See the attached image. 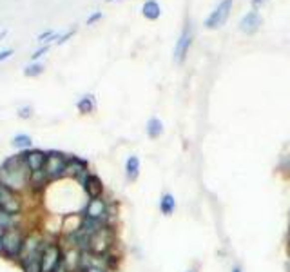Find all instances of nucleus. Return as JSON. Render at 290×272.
<instances>
[{
    "label": "nucleus",
    "instance_id": "f257e3e1",
    "mask_svg": "<svg viewBox=\"0 0 290 272\" xmlns=\"http://www.w3.org/2000/svg\"><path fill=\"white\" fill-rule=\"evenodd\" d=\"M25 234L27 232L24 231L22 225L4 229V234L0 238V258H4L7 262H15V263L18 262Z\"/></svg>",
    "mask_w": 290,
    "mask_h": 272
},
{
    "label": "nucleus",
    "instance_id": "f03ea898",
    "mask_svg": "<svg viewBox=\"0 0 290 272\" xmlns=\"http://www.w3.org/2000/svg\"><path fill=\"white\" fill-rule=\"evenodd\" d=\"M45 234L44 231H38V229H33L31 232L25 234L24 245H22L20 256H18V265L25 262H31V260H38L42 256V251H44L45 245Z\"/></svg>",
    "mask_w": 290,
    "mask_h": 272
},
{
    "label": "nucleus",
    "instance_id": "7ed1b4c3",
    "mask_svg": "<svg viewBox=\"0 0 290 272\" xmlns=\"http://www.w3.org/2000/svg\"><path fill=\"white\" fill-rule=\"evenodd\" d=\"M64 262V247H62L60 240L56 238H47L40 256V269L42 272H56Z\"/></svg>",
    "mask_w": 290,
    "mask_h": 272
},
{
    "label": "nucleus",
    "instance_id": "20e7f679",
    "mask_svg": "<svg viewBox=\"0 0 290 272\" xmlns=\"http://www.w3.org/2000/svg\"><path fill=\"white\" fill-rule=\"evenodd\" d=\"M113 249H116V229L115 225L107 223V225H104L100 231H96L91 236L89 252L98 254V256H104V254L111 252Z\"/></svg>",
    "mask_w": 290,
    "mask_h": 272
},
{
    "label": "nucleus",
    "instance_id": "39448f33",
    "mask_svg": "<svg viewBox=\"0 0 290 272\" xmlns=\"http://www.w3.org/2000/svg\"><path fill=\"white\" fill-rule=\"evenodd\" d=\"M29 167L20 169V171H9V169L0 167V183H4L5 187H9L11 191L20 192V194L29 191Z\"/></svg>",
    "mask_w": 290,
    "mask_h": 272
},
{
    "label": "nucleus",
    "instance_id": "423d86ee",
    "mask_svg": "<svg viewBox=\"0 0 290 272\" xmlns=\"http://www.w3.org/2000/svg\"><path fill=\"white\" fill-rule=\"evenodd\" d=\"M69 154H64L60 151H47V160H45L44 171L49 178V181L65 180V165H67Z\"/></svg>",
    "mask_w": 290,
    "mask_h": 272
},
{
    "label": "nucleus",
    "instance_id": "0eeeda50",
    "mask_svg": "<svg viewBox=\"0 0 290 272\" xmlns=\"http://www.w3.org/2000/svg\"><path fill=\"white\" fill-rule=\"evenodd\" d=\"M82 214L89 220H96V222L107 223L109 220V200L102 198H87V202L84 203Z\"/></svg>",
    "mask_w": 290,
    "mask_h": 272
},
{
    "label": "nucleus",
    "instance_id": "6e6552de",
    "mask_svg": "<svg viewBox=\"0 0 290 272\" xmlns=\"http://www.w3.org/2000/svg\"><path fill=\"white\" fill-rule=\"evenodd\" d=\"M0 209L11 212V214H22L24 212V194L11 191L9 187L0 183Z\"/></svg>",
    "mask_w": 290,
    "mask_h": 272
},
{
    "label": "nucleus",
    "instance_id": "1a4fd4ad",
    "mask_svg": "<svg viewBox=\"0 0 290 272\" xmlns=\"http://www.w3.org/2000/svg\"><path fill=\"white\" fill-rule=\"evenodd\" d=\"M89 174V161L78 156H69L67 165H65V180H75L82 187Z\"/></svg>",
    "mask_w": 290,
    "mask_h": 272
},
{
    "label": "nucleus",
    "instance_id": "9d476101",
    "mask_svg": "<svg viewBox=\"0 0 290 272\" xmlns=\"http://www.w3.org/2000/svg\"><path fill=\"white\" fill-rule=\"evenodd\" d=\"M232 4H234V0H221L220 4L214 7V11L205 18L203 25H205L207 29H218V27H221L227 22V18H229Z\"/></svg>",
    "mask_w": 290,
    "mask_h": 272
},
{
    "label": "nucleus",
    "instance_id": "9b49d317",
    "mask_svg": "<svg viewBox=\"0 0 290 272\" xmlns=\"http://www.w3.org/2000/svg\"><path fill=\"white\" fill-rule=\"evenodd\" d=\"M192 40H194V35H192V31H190L189 22H185L183 31H181V35L178 36V40H176V45H174V62L176 64H183V62H185L187 55H189L190 45H192Z\"/></svg>",
    "mask_w": 290,
    "mask_h": 272
},
{
    "label": "nucleus",
    "instance_id": "f8f14e48",
    "mask_svg": "<svg viewBox=\"0 0 290 272\" xmlns=\"http://www.w3.org/2000/svg\"><path fill=\"white\" fill-rule=\"evenodd\" d=\"M261 24H263V18H261L260 11L250 9L240 20V31L241 33H245V35H256V33L260 31Z\"/></svg>",
    "mask_w": 290,
    "mask_h": 272
},
{
    "label": "nucleus",
    "instance_id": "ddd939ff",
    "mask_svg": "<svg viewBox=\"0 0 290 272\" xmlns=\"http://www.w3.org/2000/svg\"><path fill=\"white\" fill-rule=\"evenodd\" d=\"M82 191L87 198H102L105 194V185L98 174L91 172L87 180L84 181V185H82Z\"/></svg>",
    "mask_w": 290,
    "mask_h": 272
},
{
    "label": "nucleus",
    "instance_id": "4468645a",
    "mask_svg": "<svg viewBox=\"0 0 290 272\" xmlns=\"http://www.w3.org/2000/svg\"><path fill=\"white\" fill-rule=\"evenodd\" d=\"M22 156H24L25 163L29 167L31 172L42 171L45 165V160H47V151H40V149H27V151H20Z\"/></svg>",
    "mask_w": 290,
    "mask_h": 272
},
{
    "label": "nucleus",
    "instance_id": "2eb2a0df",
    "mask_svg": "<svg viewBox=\"0 0 290 272\" xmlns=\"http://www.w3.org/2000/svg\"><path fill=\"white\" fill-rule=\"evenodd\" d=\"M84 223V214L82 212H71V214H64L62 216V234L60 236H69L75 234L82 229Z\"/></svg>",
    "mask_w": 290,
    "mask_h": 272
},
{
    "label": "nucleus",
    "instance_id": "dca6fc26",
    "mask_svg": "<svg viewBox=\"0 0 290 272\" xmlns=\"http://www.w3.org/2000/svg\"><path fill=\"white\" fill-rule=\"evenodd\" d=\"M51 181L49 178H47V174H45V171L42 169V171H35L31 172L29 176V191L35 192V194H40V192L45 191V187L49 185Z\"/></svg>",
    "mask_w": 290,
    "mask_h": 272
},
{
    "label": "nucleus",
    "instance_id": "f3484780",
    "mask_svg": "<svg viewBox=\"0 0 290 272\" xmlns=\"http://www.w3.org/2000/svg\"><path fill=\"white\" fill-rule=\"evenodd\" d=\"M125 176L129 181H136L140 176V158L129 156L125 161Z\"/></svg>",
    "mask_w": 290,
    "mask_h": 272
},
{
    "label": "nucleus",
    "instance_id": "a211bd4d",
    "mask_svg": "<svg viewBox=\"0 0 290 272\" xmlns=\"http://www.w3.org/2000/svg\"><path fill=\"white\" fill-rule=\"evenodd\" d=\"M142 15L147 18V20H158L161 15V7L156 0H145L144 7H142Z\"/></svg>",
    "mask_w": 290,
    "mask_h": 272
},
{
    "label": "nucleus",
    "instance_id": "6ab92c4d",
    "mask_svg": "<svg viewBox=\"0 0 290 272\" xmlns=\"http://www.w3.org/2000/svg\"><path fill=\"white\" fill-rule=\"evenodd\" d=\"M22 214H11V212L0 209V229H9V227L22 225Z\"/></svg>",
    "mask_w": 290,
    "mask_h": 272
},
{
    "label": "nucleus",
    "instance_id": "aec40b11",
    "mask_svg": "<svg viewBox=\"0 0 290 272\" xmlns=\"http://www.w3.org/2000/svg\"><path fill=\"white\" fill-rule=\"evenodd\" d=\"M176 209V200L174 196L170 194V192H165V194H161L160 198V212L161 214H165V216H170Z\"/></svg>",
    "mask_w": 290,
    "mask_h": 272
},
{
    "label": "nucleus",
    "instance_id": "412c9836",
    "mask_svg": "<svg viewBox=\"0 0 290 272\" xmlns=\"http://www.w3.org/2000/svg\"><path fill=\"white\" fill-rule=\"evenodd\" d=\"M161 133H163V124H161L160 118H156V116L149 118V122H147V136L156 140V138L161 136Z\"/></svg>",
    "mask_w": 290,
    "mask_h": 272
},
{
    "label": "nucleus",
    "instance_id": "4be33fe9",
    "mask_svg": "<svg viewBox=\"0 0 290 272\" xmlns=\"http://www.w3.org/2000/svg\"><path fill=\"white\" fill-rule=\"evenodd\" d=\"M95 96L93 95H85L82 96L80 100H78V104H76V109H78V113L80 115H91V113L95 111Z\"/></svg>",
    "mask_w": 290,
    "mask_h": 272
},
{
    "label": "nucleus",
    "instance_id": "5701e85b",
    "mask_svg": "<svg viewBox=\"0 0 290 272\" xmlns=\"http://www.w3.org/2000/svg\"><path fill=\"white\" fill-rule=\"evenodd\" d=\"M13 147L15 149H20V151H27V149H31V145H33V140H31L29 135H16L15 138H13Z\"/></svg>",
    "mask_w": 290,
    "mask_h": 272
},
{
    "label": "nucleus",
    "instance_id": "b1692460",
    "mask_svg": "<svg viewBox=\"0 0 290 272\" xmlns=\"http://www.w3.org/2000/svg\"><path fill=\"white\" fill-rule=\"evenodd\" d=\"M44 73V64H38V62H33L24 69V75L29 76V78H35V76H40Z\"/></svg>",
    "mask_w": 290,
    "mask_h": 272
},
{
    "label": "nucleus",
    "instance_id": "393cba45",
    "mask_svg": "<svg viewBox=\"0 0 290 272\" xmlns=\"http://www.w3.org/2000/svg\"><path fill=\"white\" fill-rule=\"evenodd\" d=\"M18 267L22 269V272H42V269H40V258H38V260H31V262L20 263Z\"/></svg>",
    "mask_w": 290,
    "mask_h": 272
},
{
    "label": "nucleus",
    "instance_id": "a878e982",
    "mask_svg": "<svg viewBox=\"0 0 290 272\" xmlns=\"http://www.w3.org/2000/svg\"><path fill=\"white\" fill-rule=\"evenodd\" d=\"M18 116H20L22 120H29L31 116H33V107L31 106H24L18 109Z\"/></svg>",
    "mask_w": 290,
    "mask_h": 272
},
{
    "label": "nucleus",
    "instance_id": "bb28decb",
    "mask_svg": "<svg viewBox=\"0 0 290 272\" xmlns=\"http://www.w3.org/2000/svg\"><path fill=\"white\" fill-rule=\"evenodd\" d=\"M47 51H49V44H45V45H42V47H38V49H36L35 53L31 55V58H33V62H36V60H38V58H40V56H44L45 53H47Z\"/></svg>",
    "mask_w": 290,
    "mask_h": 272
},
{
    "label": "nucleus",
    "instance_id": "cd10ccee",
    "mask_svg": "<svg viewBox=\"0 0 290 272\" xmlns=\"http://www.w3.org/2000/svg\"><path fill=\"white\" fill-rule=\"evenodd\" d=\"M75 31H76V29H69V31H65L64 35H60V36H58V40H56V44L60 45V44H64L65 40H69L71 36L75 35Z\"/></svg>",
    "mask_w": 290,
    "mask_h": 272
},
{
    "label": "nucleus",
    "instance_id": "c85d7f7f",
    "mask_svg": "<svg viewBox=\"0 0 290 272\" xmlns=\"http://www.w3.org/2000/svg\"><path fill=\"white\" fill-rule=\"evenodd\" d=\"M100 18H102V11H95V13H93V15L89 16V18H87V25L96 24V22L100 20Z\"/></svg>",
    "mask_w": 290,
    "mask_h": 272
},
{
    "label": "nucleus",
    "instance_id": "c756f323",
    "mask_svg": "<svg viewBox=\"0 0 290 272\" xmlns=\"http://www.w3.org/2000/svg\"><path fill=\"white\" fill-rule=\"evenodd\" d=\"M78 272H113V271H109V269H105V267H85Z\"/></svg>",
    "mask_w": 290,
    "mask_h": 272
},
{
    "label": "nucleus",
    "instance_id": "7c9ffc66",
    "mask_svg": "<svg viewBox=\"0 0 290 272\" xmlns=\"http://www.w3.org/2000/svg\"><path fill=\"white\" fill-rule=\"evenodd\" d=\"M11 55H13V49H4V51H0V62L7 60V58H9Z\"/></svg>",
    "mask_w": 290,
    "mask_h": 272
},
{
    "label": "nucleus",
    "instance_id": "2f4dec72",
    "mask_svg": "<svg viewBox=\"0 0 290 272\" xmlns=\"http://www.w3.org/2000/svg\"><path fill=\"white\" fill-rule=\"evenodd\" d=\"M267 0H250V5H252V9H258L261 4H265Z\"/></svg>",
    "mask_w": 290,
    "mask_h": 272
},
{
    "label": "nucleus",
    "instance_id": "473e14b6",
    "mask_svg": "<svg viewBox=\"0 0 290 272\" xmlns=\"http://www.w3.org/2000/svg\"><path fill=\"white\" fill-rule=\"evenodd\" d=\"M56 272H69V269L65 267V263H64V262H62V263H60V267L56 269Z\"/></svg>",
    "mask_w": 290,
    "mask_h": 272
},
{
    "label": "nucleus",
    "instance_id": "72a5a7b5",
    "mask_svg": "<svg viewBox=\"0 0 290 272\" xmlns=\"http://www.w3.org/2000/svg\"><path fill=\"white\" fill-rule=\"evenodd\" d=\"M285 169H287V171L290 172V158H289V160H287V163H285Z\"/></svg>",
    "mask_w": 290,
    "mask_h": 272
},
{
    "label": "nucleus",
    "instance_id": "f704fd0d",
    "mask_svg": "<svg viewBox=\"0 0 290 272\" xmlns=\"http://www.w3.org/2000/svg\"><path fill=\"white\" fill-rule=\"evenodd\" d=\"M232 272H241V269L240 267H234V269H232Z\"/></svg>",
    "mask_w": 290,
    "mask_h": 272
},
{
    "label": "nucleus",
    "instance_id": "c9c22d12",
    "mask_svg": "<svg viewBox=\"0 0 290 272\" xmlns=\"http://www.w3.org/2000/svg\"><path fill=\"white\" fill-rule=\"evenodd\" d=\"M107 2H115V0H107Z\"/></svg>",
    "mask_w": 290,
    "mask_h": 272
},
{
    "label": "nucleus",
    "instance_id": "e433bc0d",
    "mask_svg": "<svg viewBox=\"0 0 290 272\" xmlns=\"http://www.w3.org/2000/svg\"><path fill=\"white\" fill-rule=\"evenodd\" d=\"M185 272H194V271H185Z\"/></svg>",
    "mask_w": 290,
    "mask_h": 272
}]
</instances>
